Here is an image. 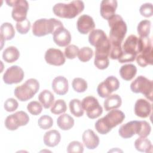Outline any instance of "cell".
<instances>
[{"mask_svg":"<svg viewBox=\"0 0 153 153\" xmlns=\"http://www.w3.org/2000/svg\"><path fill=\"white\" fill-rule=\"evenodd\" d=\"M151 44L152 41L149 37L138 38L134 35L128 36L123 44L122 53L118 59V62L123 63L134 61L137 55Z\"/></svg>","mask_w":153,"mask_h":153,"instance_id":"cell-1","label":"cell"},{"mask_svg":"<svg viewBox=\"0 0 153 153\" xmlns=\"http://www.w3.org/2000/svg\"><path fill=\"white\" fill-rule=\"evenodd\" d=\"M125 118V114L118 109L111 110L104 117L99 119L95 123L96 130L101 134H106L112 128L121 124Z\"/></svg>","mask_w":153,"mask_h":153,"instance_id":"cell-2","label":"cell"},{"mask_svg":"<svg viewBox=\"0 0 153 153\" xmlns=\"http://www.w3.org/2000/svg\"><path fill=\"white\" fill-rule=\"evenodd\" d=\"M84 9V4L82 1H73L69 4L57 3L53 8L54 14L59 17L72 19L75 17Z\"/></svg>","mask_w":153,"mask_h":153,"instance_id":"cell-3","label":"cell"},{"mask_svg":"<svg viewBox=\"0 0 153 153\" xmlns=\"http://www.w3.org/2000/svg\"><path fill=\"white\" fill-rule=\"evenodd\" d=\"M108 21L110 27L109 41L121 44L127 29L126 22L121 16L118 14H114Z\"/></svg>","mask_w":153,"mask_h":153,"instance_id":"cell-4","label":"cell"},{"mask_svg":"<svg viewBox=\"0 0 153 153\" xmlns=\"http://www.w3.org/2000/svg\"><path fill=\"white\" fill-rule=\"evenodd\" d=\"M63 26V23L55 18L40 19L36 20L32 26V33L36 36H43L53 34L59 27Z\"/></svg>","mask_w":153,"mask_h":153,"instance_id":"cell-5","label":"cell"},{"mask_svg":"<svg viewBox=\"0 0 153 153\" xmlns=\"http://www.w3.org/2000/svg\"><path fill=\"white\" fill-rule=\"evenodd\" d=\"M39 83L36 79L30 78L24 84L19 85L14 89L15 96L20 101L24 102L30 99L38 91Z\"/></svg>","mask_w":153,"mask_h":153,"instance_id":"cell-6","label":"cell"},{"mask_svg":"<svg viewBox=\"0 0 153 153\" xmlns=\"http://www.w3.org/2000/svg\"><path fill=\"white\" fill-rule=\"evenodd\" d=\"M131 90L135 93H142L145 97L152 101L153 82L144 76H137L130 84Z\"/></svg>","mask_w":153,"mask_h":153,"instance_id":"cell-7","label":"cell"},{"mask_svg":"<svg viewBox=\"0 0 153 153\" xmlns=\"http://www.w3.org/2000/svg\"><path fill=\"white\" fill-rule=\"evenodd\" d=\"M10 7H13L11 16L17 22H20L26 19L27 13L29 9V4L26 0L6 1Z\"/></svg>","mask_w":153,"mask_h":153,"instance_id":"cell-8","label":"cell"},{"mask_svg":"<svg viewBox=\"0 0 153 153\" xmlns=\"http://www.w3.org/2000/svg\"><path fill=\"white\" fill-rule=\"evenodd\" d=\"M82 106L86 111L87 117L91 119H95L102 114L103 108L97 99L91 96L84 97L82 100Z\"/></svg>","mask_w":153,"mask_h":153,"instance_id":"cell-9","label":"cell"},{"mask_svg":"<svg viewBox=\"0 0 153 153\" xmlns=\"http://www.w3.org/2000/svg\"><path fill=\"white\" fill-rule=\"evenodd\" d=\"M29 121L28 115L20 111L7 117L5 120V126L9 130H16L20 126H26Z\"/></svg>","mask_w":153,"mask_h":153,"instance_id":"cell-10","label":"cell"},{"mask_svg":"<svg viewBox=\"0 0 153 153\" xmlns=\"http://www.w3.org/2000/svg\"><path fill=\"white\" fill-rule=\"evenodd\" d=\"M120 82L114 76H109L103 82H100L97 88V91L100 97H108L111 93L119 88Z\"/></svg>","mask_w":153,"mask_h":153,"instance_id":"cell-11","label":"cell"},{"mask_svg":"<svg viewBox=\"0 0 153 153\" xmlns=\"http://www.w3.org/2000/svg\"><path fill=\"white\" fill-rule=\"evenodd\" d=\"M24 72L19 66L13 65L8 68L3 75V80L7 84L20 82L24 78Z\"/></svg>","mask_w":153,"mask_h":153,"instance_id":"cell-12","label":"cell"},{"mask_svg":"<svg viewBox=\"0 0 153 153\" xmlns=\"http://www.w3.org/2000/svg\"><path fill=\"white\" fill-rule=\"evenodd\" d=\"M141 128V121H131L122 125L119 130L120 136L124 139H128L134 134L139 135Z\"/></svg>","mask_w":153,"mask_h":153,"instance_id":"cell-13","label":"cell"},{"mask_svg":"<svg viewBox=\"0 0 153 153\" xmlns=\"http://www.w3.org/2000/svg\"><path fill=\"white\" fill-rule=\"evenodd\" d=\"M45 60L50 65L54 66H61L65 62V57L63 52L54 48L48 49L45 53Z\"/></svg>","mask_w":153,"mask_h":153,"instance_id":"cell-14","label":"cell"},{"mask_svg":"<svg viewBox=\"0 0 153 153\" xmlns=\"http://www.w3.org/2000/svg\"><path fill=\"white\" fill-rule=\"evenodd\" d=\"M77 29L81 34H87L89 32L94 30L95 23L93 18L87 14L81 15L76 23Z\"/></svg>","mask_w":153,"mask_h":153,"instance_id":"cell-15","label":"cell"},{"mask_svg":"<svg viewBox=\"0 0 153 153\" xmlns=\"http://www.w3.org/2000/svg\"><path fill=\"white\" fill-rule=\"evenodd\" d=\"M53 41L59 47H67L71 41L70 32L64 26L59 27L53 33Z\"/></svg>","mask_w":153,"mask_h":153,"instance_id":"cell-16","label":"cell"},{"mask_svg":"<svg viewBox=\"0 0 153 153\" xmlns=\"http://www.w3.org/2000/svg\"><path fill=\"white\" fill-rule=\"evenodd\" d=\"M117 5L118 4L116 0H103L101 2L100 8L101 16L108 20L115 14Z\"/></svg>","mask_w":153,"mask_h":153,"instance_id":"cell-17","label":"cell"},{"mask_svg":"<svg viewBox=\"0 0 153 153\" xmlns=\"http://www.w3.org/2000/svg\"><path fill=\"white\" fill-rule=\"evenodd\" d=\"M136 62L141 67H145L147 65H152L153 63L152 45L150 44L145 47L142 51L137 55Z\"/></svg>","mask_w":153,"mask_h":153,"instance_id":"cell-18","label":"cell"},{"mask_svg":"<svg viewBox=\"0 0 153 153\" xmlns=\"http://www.w3.org/2000/svg\"><path fill=\"white\" fill-rule=\"evenodd\" d=\"M151 104L143 99H137L134 105V113L140 118L148 117L151 112Z\"/></svg>","mask_w":153,"mask_h":153,"instance_id":"cell-19","label":"cell"},{"mask_svg":"<svg viewBox=\"0 0 153 153\" xmlns=\"http://www.w3.org/2000/svg\"><path fill=\"white\" fill-rule=\"evenodd\" d=\"M82 141L85 146L89 149H94L99 144V138L98 136L90 129L86 130L82 135Z\"/></svg>","mask_w":153,"mask_h":153,"instance_id":"cell-20","label":"cell"},{"mask_svg":"<svg viewBox=\"0 0 153 153\" xmlns=\"http://www.w3.org/2000/svg\"><path fill=\"white\" fill-rule=\"evenodd\" d=\"M51 85L53 91L59 95H65L67 93L69 88L68 81L63 76H58L54 78Z\"/></svg>","mask_w":153,"mask_h":153,"instance_id":"cell-21","label":"cell"},{"mask_svg":"<svg viewBox=\"0 0 153 153\" xmlns=\"http://www.w3.org/2000/svg\"><path fill=\"white\" fill-rule=\"evenodd\" d=\"M108 39L105 32L100 29H94L90 32L88 36V41L90 44L97 47Z\"/></svg>","mask_w":153,"mask_h":153,"instance_id":"cell-22","label":"cell"},{"mask_svg":"<svg viewBox=\"0 0 153 153\" xmlns=\"http://www.w3.org/2000/svg\"><path fill=\"white\" fill-rule=\"evenodd\" d=\"M61 140V135L56 130H51L47 131L44 136V143L49 147H54L57 145Z\"/></svg>","mask_w":153,"mask_h":153,"instance_id":"cell-23","label":"cell"},{"mask_svg":"<svg viewBox=\"0 0 153 153\" xmlns=\"http://www.w3.org/2000/svg\"><path fill=\"white\" fill-rule=\"evenodd\" d=\"M1 42L2 44L1 50L2 49L3 43L6 40L12 39L15 35V30L11 23L5 22L1 26Z\"/></svg>","mask_w":153,"mask_h":153,"instance_id":"cell-24","label":"cell"},{"mask_svg":"<svg viewBox=\"0 0 153 153\" xmlns=\"http://www.w3.org/2000/svg\"><path fill=\"white\" fill-rule=\"evenodd\" d=\"M137 73V68L133 64H126L123 65L120 69L121 77L126 81L131 80Z\"/></svg>","mask_w":153,"mask_h":153,"instance_id":"cell-25","label":"cell"},{"mask_svg":"<svg viewBox=\"0 0 153 153\" xmlns=\"http://www.w3.org/2000/svg\"><path fill=\"white\" fill-rule=\"evenodd\" d=\"M122 100L121 97L117 94H112L109 96L104 101V108L105 111H109L112 109H117L121 106Z\"/></svg>","mask_w":153,"mask_h":153,"instance_id":"cell-26","label":"cell"},{"mask_svg":"<svg viewBox=\"0 0 153 153\" xmlns=\"http://www.w3.org/2000/svg\"><path fill=\"white\" fill-rule=\"evenodd\" d=\"M20 56L19 50L14 46H10L5 48L2 53L4 60L7 63H13L16 61Z\"/></svg>","mask_w":153,"mask_h":153,"instance_id":"cell-27","label":"cell"},{"mask_svg":"<svg viewBox=\"0 0 153 153\" xmlns=\"http://www.w3.org/2000/svg\"><path fill=\"white\" fill-rule=\"evenodd\" d=\"M134 147L136 150L143 152H151L152 145L151 142L146 137H140L134 142Z\"/></svg>","mask_w":153,"mask_h":153,"instance_id":"cell-28","label":"cell"},{"mask_svg":"<svg viewBox=\"0 0 153 153\" xmlns=\"http://www.w3.org/2000/svg\"><path fill=\"white\" fill-rule=\"evenodd\" d=\"M57 124L63 130H68L74 125V120L68 114L60 115L57 120Z\"/></svg>","mask_w":153,"mask_h":153,"instance_id":"cell-29","label":"cell"},{"mask_svg":"<svg viewBox=\"0 0 153 153\" xmlns=\"http://www.w3.org/2000/svg\"><path fill=\"white\" fill-rule=\"evenodd\" d=\"M38 100L44 108L48 109L53 105L54 96L50 91L44 90L39 93L38 96Z\"/></svg>","mask_w":153,"mask_h":153,"instance_id":"cell-30","label":"cell"},{"mask_svg":"<svg viewBox=\"0 0 153 153\" xmlns=\"http://www.w3.org/2000/svg\"><path fill=\"white\" fill-rule=\"evenodd\" d=\"M69 109L71 113L75 117H80L84 115V110L82 108L81 102L77 99H74L69 102Z\"/></svg>","mask_w":153,"mask_h":153,"instance_id":"cell-31","label":"cell"},{"mask_svg":"<svg viewBox=\"0 0 153 153\" xmlns=\"http://www.w3.org/2000/svg\"><path fill=\"white\" fill-rule=\"evenodd\" d=\"M151 22L148 20H143L139 22L137 27V33L139 37H148L151 29Z\"/></svg>","mask_w":153,"mask_h":153,"instance_id":"cell-32","label":"cell"},{"mask_svg":"<svg viewBox=\"0 0 153 153\" xmlns=\"http://www.w3.org/2000/svg\"><path fill=\"white\" fill-rule=\"evenodd\" d=\"M73 89L78 93H83L87 89V81L81 78H75L72 82Z\"/></svg>","mask_w":153,"mask_h":153,"instance_id":"cell-33","label":"cell"},{"mask_svg":"<svg viewBox=\"0 0 153 153\" xmlns=\"http://www.w3.org/2000/svg\"><path fill=\"white\" fill-rule=\"evenodd\" d=\"M77 56L80 61L82 62H87L92 58L93 56V51L91 48L88 47H84L79 50Z\"/></svg>","mask_w":153,"mask_h":153,"instance_id":"cell-34","label":"cell"},{"mask_svg":"<svg viewBox=\"0 0 153 153\" xmlns=\"http://www.w3.org/2000/svg\"><path fill=\"white\" fill-rule=\"evenodd\" d=\"M66 110L67 106L65 100L62 99H58L53 103L50 111L51 113L56 115H59L64 113Z\"/></svg>","mask_w":153,"mask_h":153,"instance_id":"cell-35","label":"cell"},{"mask_svg":"<svg viewBox=\"0 0 153 153\" xmlns=\"http://www.w3.org/2000/svg\"><path fill=\"white\" fill-rule=\"evenodd\" d=\"M110 45L111 47L109 50V57L113 60L118 59L122 53L121 44L110 42Z\"/></svg>","mask_w":153,"mask_h":153,"instance_id":"cell-36","label":"cell"},{"mask_svg":"<svg viewBox=\"0 0 153 153\" xmlns=\"http://www.w3.org/2000/svg\"><path fill=\"white\" fill-rule=\"evenodd\" d=\"M38 124L41 128L43 130H47L53 126V120L50 116L44 115L38 119Z\"/></svg>","mask_w":153,"mask_h":153,"instance_id":"cell-37","label":"cell"},{"mask_svg":"<svg viewBox=\"0 0 153 153\" xmlns=\"http://www.w3.org/2000/svg\"><path fill=\"white\" fill-rule=\"evenodd\" d=\"M27 109L33 115H38L42 112V106L37 101H32L27 104Z\"/></svg>","mask_w":153,"mask_h":153,"instance_id":"cell-38","label":"cell"},{"mask_svg":"<svg viewBox=\"0 0 153 153\" xmlns=\"http://www.w3.org/2000/svg\"><path fill=\"white\" fill-rule=\"evenodd\" d=\"M16 27L19 33L26 34L29 32L30 28V22L27 19H26L22 22H17Z\"/></svg>","mask_w":153,"mask_h":153,"instance_id":"cell-39","label":"cell"},{"mask_svg":"<svg viewBox=\"0 0 153 153\" xmlns=\"http://www.w3.org/2000/svg\"><path fill=\"white\" fill-rule=\"evenodd\" d=\"M84 151L83 145L78 141H72L69 143L67 147V152L69 153H82Z\"/></svg>","mask_w":153,"mask_h":153,"instance_id":"cell-40","label":"cell"},{"mask_svg":"<svg viewBox=\"0 0 153 153\" xmlns=\"http://www.w3.org/2000/svg\"><path fill=\"white\" fill-rule=\"evenodd\" d=\"M78 47L75 45H69L65 49V56L69 59H74L78 55Z\"/></svg>","mask_w":153,"mask_h":153,"instance_id":"cell-41","label":"cell"},{"mask_svg":"<svg viewBox=\"0 0 153 153\" xmlns=\"http://www.w3.org/2000/svg\"><path fill=\"white\" fill-rule=\"evenodd\" d=\"M94 64L98 69L103 70L106 69L108 67L109 64V60L108 57H95Z\"/></svg>","mask_w":153,"mask_h":153,"instance_id":"cell-42","label":"cell"},{"mask_svg":"<svg viewBox=\"0 0 153 153\" xmlns=\"http://www.w3.org/2000/svg\"><path fill=\"white\" fill-rule=\"evenodd\" d=\"M139 11L142 16L145 17H151L153 14L152 5L151 3H145L142 4L140 8Z\"/></svg>","mask_w":153,"mask_h":153,"instance_id":"cell-43","label":"cell"},{"mask_svg":"<svg viewBox=\"0 0 153 153\" xmlns=\"http://www.w3.org/2000/svg\"><path fill=\"white\" fill-rule=\"evenodd\" d=\"M19 106L18 102L13 98H8L4 103V109L7 112H13L16 111Z\"/></svg>","mask_w":153,"mask_h":153,"instance_id":"cell-44","label":"cell"},{"mask_svg":"<svg viewBox=\"0 0 153 153\" xmlns=\"http://www.w3.org/2000/svg\"><path fill=\"white\" fill-rule=\"evenodd\" d=\"M151 127L146 121H141V128L139 136L140 137H146L151 133Z\"/></svg>","mask_w":153,"mask_h":153,"instance_id":"cell-45","label":"cell"}]
</instances>
